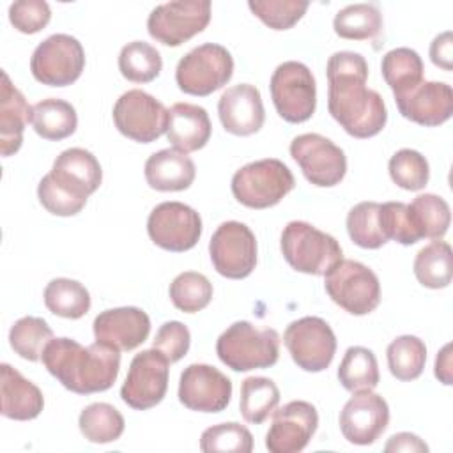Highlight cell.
Masks as SVG:
<instances>
[{
	"instance_id": "cell-1",
	"label": "cell",
	"mask_w": 453,
	"mask_h": 453,
	"mask_svg": "<svg viewBox=\"0 0 453 453\" xmlns=\"http://www.w3.org/2000/svg\"><path fill=\"white\" fill-rule=\"evenodd\" d=\"M327 110L354 138H372L388 122L380 94L366 87L368 64L361 53L336 51L327 60Z\"/></svg>"
},
{
	"instance_id": "cell-2",
	"label": "cell",
	"mask_w": 453,
	"mask_h": 453,
	"mask_svg": "<svg viewBox=\"0 0 453 453\" xmlns=\"http://www.w3.org/2000/svg\"><path fill=\"white\" fill-rule=\"evenodd\" d=\"M41 361L65 389L92 395L110 389L117 380L120 350L101 342L83 347L73 338H53Z\"/></svg>"
},
{
	"instance_id": "cell-3",
	"label": "cell",
	"mask_w": 453,
	"mask_h": 453,
	"mask_svg": "<svg viewBox=\"0 0 453 453\" xmlns=\"http://www.w3.org/2000/svg\"><path fill=\"white\" fill-rule=\"evenodd\" d=\"M216 354L234 372L269 368L280 356V334L271 327L237 320L219 334Z\"/></svg>"
},
{
	"instance_id": "cell-4",
	"label": "cell",
	"mask_w": 453,
	"mask_h": 453,
	"mask_svg": "<svg viewBox=\"0 0 453 453\" xmlns=\"http://www.w3.org/2000/svg\"><path fill=\"white\" fill-rule=\"evenodd\" d=\"M280 248L292 269L313 276H326L343 258L340 242L306 221L287 223Z\"/></svg>"
},
{
	"instance_id": "cell-5",
	"label": "cell",
	"mask_w": 453,
	"mask_h": 453,
	"mask_svg": "<svg viewBox=\"0 0 453 453\" xmlns=\"http://www.w3.org/2000/svg\"><path fill=\"white\" fill-rule=\"evenodd\" d=\"M294 186L290 168L274 157L248 163L232 177V195L250 209H267L280 203Z\"/></svg>"
},
{
	"instance_id": "cell-6",
	"label": "cell",
	"mask_w": 453,
	"mask_h": 453,
	"mask_svg": "<svg viewBox=\"0 0 453 453\" xmlns=\"http://www.w3.org/2000/svg\"><path fill=\"white\" fill-rule=\"evenodd\" d=\"M234 58L216 42H205L188 51L175 67L177 87L189 96H209L230 81Z\"/></svg>"
},
{
	"instance_id": "cell-7",
	"label": "cell",
	"mask_w": 453,
	"mask_h": 453,
	"mask_svg": "<svg viewBox=\"0 0 453 453\" xmlns=\"http://www.w3.org/2000/svg\"><path fill=\"white\" fill-rule=\"evenodd\" d=\"M324 278V287L331 301L350 315H368L380 303L377 274L357 260L342 258Z\"/></svg>"
},
{
	"instance_id": "cell-8",
	"label": "cell",
	"mask_w": 453,
	"mask_h": 453,
	"mask_svg": "<svg viewBox=\"0 0 453 453\" xmlns=\"http://www.w3.org/2000/svg\"><path fill=\"white\" fill-rule=\"evenodd\" d=\"M271 97L278 115L290 122L301 124L311 119L317 106V85L308 65L297 60L280 64L269 81Z\"/></svg>"
},
{
	"instance_id": "cell-9",
	"label": "cell",
	"mask_w": 453,
	"mask_h": 453,
	"mask_svg": "<svg viewBox=\"0 0 453 453\" xmlns=\"http://www.w3.org/2000/svg\"><path fill=\"white\" fill-rule=\"evenodd\" d=\"M85 67V51L81 42L69 34H53L46 37L32 53V76L48 87H67L74 83Z\"/></svg>"
},
{
	"instance_id": "cell-10",
	"label": "cell",
	"mask_w": 453,
	"mask_h": 453,
	"mask_svg": "<svg viewBox=\"0 0 453 453\" xmlns=\"http://www.w3.org/2000/svg\"><path fill=\"white\" fill-rule=\"evenodd\" d=\"M211 21L209 0H179L156 5L147 18L149 35L165 46H180Z\"/></svg>"
},
{
	"instance_id": "cell-11",
	"label": "cell",
	"mask_w": 453,
	"mask_h": 453,
	"mask_svg": "<svg viewBox=\"0 0 453 453\" xmlns=\"http://www.w3.org/2000/svg\"><path fill=\"white\" fill-rule=\"evenodd\" d=\"M283 343L292 361L311 373L326 370L336 352V336L320 317H303L290 322L283 333Z\"/></svg>"
},
{
	"instance_id": "cell-12",
	"label": "cell",
	"mask_w": 453,
	"mask_h": 453,
	"mask_svg": "<svg viewBox=\"0 0 453 453\" xmlns=\"http://www.w3.org/2000/svg\"><path fill=\"white\" fill-rule=\"evenodd\" d=\"M113 124L138 143L156 142L168 127V110L154 96L133 88L124 92L113 106Z\"/></svg>"
},
{
	"instance_id": "cell-13",
	"label": "cell",
	"mask_w": 453,
	"mask_h": 453,
	"mask_svg": "<svg viewBox=\"0 0 453 453\" xmlns=\"http://www.w3.org/2000/svg\"><path fill=\"white\" fill-rule=\"evenodd\" d=\"M290 156L306 180L319 188L340 184L347 173L345 152L319 133H304L290 142Z\"/></svg>"
},
{
	"instance_id": "cell-14",
	"label": "cell",
	"mask_w": 453,
	"mask_h": 453,
	"mask_svg": "<svg viewBox=\"0 0 453 453\" xmlns=\"http://www.w3.org/2000/svg\"><path fill=\"white\" fill-rule=\"evenodd\" d=\"M209 255L218 274L230 280H242L257 265L255 234L241 221H225L211 237Z\"/></svg>"
},
{
	"instance_id": "cell-15",
	"label": "cell",
	"mask_w": 453,
	"mask_h": 453,
	"mask_svg": "<svg viewBox=\"0 0 453 453\" xmlns=\"http://www.w3.org/2000/svg\"><path fill=\"white\" fill-rule=\"evenodd\" d=\"M168 359L152 349L136 354L120 388V398L136 411H147L157 405L168 389Z\"/></svg>"
},
{
	"instance_id": "cell-16",
	"label": "cell",
	"mask_w": 453,
	"mask_h": 453,
	"mask_svg": "<svg viewBox=\"0 0 453 453\" xmlns=\"http://www.w3.org/2000/svg\"><path fill=\"white\" fill-rule=\"evenodd\" d=\"M150 241L173 253L191 250L202 235L200 214L182 202H163L156 205L147 219Z\"/></svg>"
},
{
	"instance_id": "cell-17",
	"label": "cell",
	"mask_w": 453,
	"mask_h": 453,
	"mask_svg": "<svg viewBox=\"0 0 453 453\" xmlns=\"http://www.w3.org/2000/svg\"><path fill=\"white\" fill-rule=\"evenodd\" d=\"M319 426L315 405L304 400H292L273 412V423L265 434V448L271 453L303 451Z\"/></svg>"
},
{
	"instance_id": "cell-18",
	"label": "cell",
	"mask_w": 453,
	"mask_h": 453,
	"mask_svg": "<svg viewBox=\"0 0 453 453\" xmlns=\"http://www.w3.org/2000/svg\"><path fill=\"white\" fill-rule=\"evenodd\" d=\"M232 398V382L218 368L193 363L180 373L179 402L189 411L221 412Z\"/></svg>"
},
{
	"instance_id": "cell-19",
	"label": "cell",
	"mask_w": 453,
	"mask_h": 453,
	"mask_svg": "<svg viewBox=\"0 0 453 453\" xmlns=\"http://www.w3.org/2000/svg\"><path fill=\"white\" fill-rule=\"evenodd\" d=\"M338 423L349 442L357 446L373 444L388 428V402L373 391H357L343 405Z\"/></svg>"
},
{
	"instance_id": "cell-20",
	"label": "cell",
	"mask_w": 453,
	"mask_h": 453,
	"mask_svg": "<svg viewBox=\"0 0 453 453\" xmlns=\"http://www.w3.org/2000/svg\"><path fill=\"white\" fill-rule=\"evenodd\" d=\"M92 327L96 342L126 352L140 347L149 338L150 319L136 306H120L101 311Z\"/></svg>"
},
{
	"instance_id": "cell-21",
	"label": "cell",
	"mask_w": 453,
	"mask_h": 453,
	"mask_svg": "<svg viewBox=\"0 0 453 453\" xmlns=\"http://www.w3.org/2000/svg\"><path fill=\"white\" fill-rule=\"evenodd\" d=\"M402 117L425 127L449 120L453 113V90L444 81H421L418 87L395 97Z\"/></svg>"
},
{
	"instance_id": "cell-22",
	"label": "cell",
	"mask_w": 453,
	"mask_h": 453,
	"mask_svg": "<svg viewBox=\"0 0 453 453\" xmlns=\"http://www.w3.org/2000/svg\"><path fill=\"white\" fill-rule=\"evenodd\" d=\"M218 115L225 131L235 136H250L260 131L265 120L260 90L251 83L228 87L218 101Z\"/></svg>"
},
{
	"instance_id": "cell-23",
	"label": "cell",
	"mask_w": 453,
	"mask_h": 453,
	"mask_svg": "<svg viewBox=\"0 0 453 453\" xmlns=\"http://www.w3.org/2000/svg\"><path fill=\"white\" fill-rule=\"evenodd\" d=\"M212 133L205 108L191 103H175L168 110L166 138L173 149L189 154L207 145Z\"/></svg>"
},
{
	"instance_id": "cell-24",
	"label": "cell",
	"mask_w": 453,
	"mask_h": 453,
	"mask_svg": "<svg viewBox=\"0 0 453 453\" xmlns=\"http://www.w3.org/2000/svg\"><path fill=\"white\" fill-rule=\"evenodd\" d=\"M0 396L2 414L16 421L35 419L44 407L41 389L7 363L0 365Z\"/></svg>"
},
{
	"instance_id": "cell-25",
	"label": "cell",
	"mask_w": 453,
	"mask_h": 453,
	"mask_svg": "<svg viewBox=\"0 0 453 453\" xmlns=\"http://www.w3.org/2000/svg\"><path fill=\"white\" fill-rule=\"evenodd\" d=\"M32 119V106L2 71L0 88V152L4 157L16 154L23 143L25 126Z\"/></svg>"
},
{
	"instance_id": "cell-26",
	"label": "cell",
	"mask_w": 453,
	"mask_h": 453,
	"mask_svg": "<svg viewBox=\"0 0 453 453\" xmlns=\"http://www.w3.org/2000/svg\"><path fill=\"white\" fill-rule=\"evenodd\" d=\"M50 173L85 198L96 193L103 180V170L97 157L81 147L62 150L53 161Z\"/></svg>"
},
{
	"instance_id": "cell-27",
	"label": "cell",
	"mask_w": 453,
	"mask_h": 453,
	"mask_svg": "<svg viewBox=\"0 0 453 453\" xmlns=\"http://www.w3.org/2000/svg\"><path fill=\"white\" fill-rule=\"evenodd\" d=\"M143 173L147 184L156 191H184L193 184L196 168L188 154L163 149L149 156Z\"/></svg>"
},
{
	"instance_id": "cell-28",
	"label": "cell",
	"mask_w": 453,
	"mask_h": 453,
	"mask_svg": "<svg viewBox=\"0 0 453 453\" xmlns=\"http://www.w3.org/2000/svg\"><path fill=\"white\" fill-rule=\"evenodd\" d=\"M30 122L41 138L58 142L76 131L78 115L71 103L58 97H48L32 106Z\"/></svg>"
},
{
	"instance_id": "cell-29",
	"label": "cell",
	"mask_w": 453,
	"mask_h": 453,
	"mask_svg": "<svg viewBox=\"0 0 453 453\" xmlns=\"http://www.w3.org/2000/svg\"><path fill=\"white\" fill-rule=\"evenodd\" d=\"M423 69L421 57L411 48L389 50L380 62L382 78L393 90L395 97L418 87L423 81Z\"/></svg>"
},
{
	"instance_id": "cell-30",
	"label": "cell",
	"mask_w": 453,
	"mask_h": 453,
	"mask_svg": "<svg viewBox=\"0 0 453 453\" xmlns=\"http://www.w3.org/2000/svg\"><path fill=\"white\" fill-rule=\"evenodd\" d=\"M451 246L435 239L421 248L414 258V276L426 288H446L453 278Z\"/></svg>"
},
{
	"instance_id": "cell-31",
	"label": "cell",
	"mask_w": 453,
	"mask_h": 453,
	"mask_svg": "<svg viewBox=\"0 0 453 453\" xmlns=\"http://www.w3.org/2000/svg\"><path fill=\"white\" fill-rule=\"evenodd\" d=\"M379 365L375 354L366 347H349L338 366V380L350 391H373L379 384Z\"/></svg>"
},
{
	"instance_id": "cell-32",
	"label": "cell",
	"mask_w": 453,
	"mask_h": 453,
	"mask_svg": "<svg viewBox=\"0 0 453 453\" xmlns=\"http://www.w3.org/2000/svg\"><path fill=\"white\" fill-rule=\"evenodd\" d=\"M46 308L64 319H81L90 310V294L76 280L55 278L44 288Z\"/></svg>"
},
{
	"instance_id": "cell-33",
	"label": "cell",
	"mask_w": 453,
	"mask_h": 453,
	"mask_svg": "<svg viewBox=\"0 0 453 453\" xmlns=\"http://www.w3.org/2000/svg\"><path fill=\"white\" fill-rule=\"evenodd\" d=\"M280 403V389L267 377H248L241 384L239 409L248 423H264Z\"/></svg>"
},
{
	"instance_id": "cell-34",
	"label": "cell",
	"mask_w": 453,
	"mask_h": 453,
	"mask_svg": "<svg viewBox=\"0 0 453 453\" xmlns=\"http://www.w3.org/2000/svg\"><path fill=\"white\" fill-rule=\"evenodd\" d=\"M333 28L342 39H373L382 30V14L375 4H350L336 12Z\"/></svg>"
},
{
	"instance_id": "cell-35",
	"label": "cell",
	"mask_w": 453,
	"mask_h": 453,
	"mask_svg": "<svg viewBox=\"0 0 453 453\" xmlns=\"http://www.w3.org/2000/svg\"><path fill=\"white\" fill-rule=\"evenodd\" d=\"M124 416L110 403L96 402L87 405L78 418L81 435L96 444L117 441L124 434Z\"/></svg>"
},
{
	"instance_id": "cell-36",
	"label": "cell",
	"mask_w": 453,
	"mask_h": 453,
	"mask_svg": "<svg viewBox=\"0 0 453 453\" xmlns=\"http://www.w3.org/2000/svg\"><path fill=\"white\" fill-rule=\"evenodd\" d=\"M409 214L418 234L426 239H442L449 228L451 211L448 202L434 193L418 195L409 205Z\"/></svg>"
},
{
	"instance_id": "cell-37",
	"label": "cell",
	"mask_w": 453,
	"mask_h": 453,
	"mask_svg": "<svg viewBox=\"0 0 453 453\" xmlns=\"http://www.w3.org/2000/svg\"><path fill=\"white\" fill-rule=\"evenodd\" d=\"M388 368L398 380H414L423 373L426 363V345L412 334L395 338L386 350Z\"/></svg>"
},
{
	"instance_id": "cell-38",
	"label": "cell",
	"mask_w": 453,
	"mask_h": 453,
	"mask_svg": "<svg viewBox=\"0 0 453 453\" xmlns=\"http://www.w3.org/2000/svg\"><path fill=\"white\" fill-rule=\"evenodd\" d=\"M163 69L161 53L145 41L127 42L119 55L120 74L133 83H149Z\"/></svg>"
},
{
	"instance_id": "cell-39",
	"label": "cell",
	"mask_w": 453,
	"mask_h": 453,
	"mask_svg": "<svg viewBox=\"0 0 453 453\" xmlns=\"http://www.w3.org/2000/svg\"><path fill=\"white\" fill-rule=\"evenodd\" d=\"M51 340L53 331L41 317H21L9 331L11 349L27 361H39Z\"/></svg>"
},
{
	"instance_id": "cell-40",
	"label": "cell",
	"mask_w": 453,
	"mask_h": 453,
	"mask_svg": "<svg viewBox=\"0 0 453 453\" xmlns=\"http://www.w3.org/2000/svg\"><path fill=\"white\" fill-rule=\"evenodd\" d=\"M380 203L359 202L347 214V232L354 244L365 250H379L388 242L379 219Z\"/></svg>"
},
{
	"instance_id": "cell-41",
	"label": "cell",
	"mask_w": 453,
	"mask_h": 453,
	"mask_svg": "<svg viewBox=\"0 0 453 453\" xmlns=\"http://www.w3.org/2000/svg\"><path fill=\"white\" fill-rule=\"evenodd\" d=\"M168 292L177 310L184 313H196L211 303L212 283L202 273L186 271L173 278Z\"/></svg>"
},
{
	"instance_id": "cell-42",
	"label": "cell",
	"mask_w": 453,
	"mask_h": 453,
	"mask_svg": "<svg viewBox=\"0 0 453 453\" xmlns=\"http://www.w3.org/2000/svg\"><path fill=\"white\" fill-rule=\"evenodd\" d=\"M391 180L405 191H419L428 184L430 166L423 154L414 149H400L388 165Z\"/></svg>"
},
{
	"instance_id": "cell-43",
	"label": "cell",
	"mask_w": 453,
	"mask_h": 453,
	"mask_svg": "<svg viewBox=\"0 0 453 453\" xmlns=\"http://www.w3.org/2000/svg\"><path fill=\"white\" fill-rule=\"evenodd\" d=\"M200 449L205 453L226 451V453H250L253 449L251 432L235 421L219 423L202 432Z\"/></svg>"
},
{
	"instance_id": "cell-44",
	"label": "cell",
	"mask_w": 453,
	"mask_h": 453,
	"mask_svg": "<svg viewBox=\"0 0 453 453\" xmlns=\"http://www.w3.org/2000/svg\"><path fill=\"white\" fill-rule=\"evenodd\" d=\"M250 11L273 30L292 28L308 11L306 0H250Z\"/></svg>"
},
{
	"instance_id": "cell-45",
	"label": "cell",
	"mask_w": 453,
	"mask_h": 453,
	"mask_svg": "<svg viewBox=\"0 0 453 453\" xmlns=\"http://www.w3.org/2000/svg\"><path fill=\"white\" fill-rule=\"evenodd\" d=\"M37 198L48 212H51L55 216H62V218L78 214L87 203L85 196L78 195L76 191H73L71 188H67L65 184L57 180L51 173H46L39 180Z\"/></svg>"
},
{
	"instance_id": "cell-46",
	"label": "cell",
	"mask_w": 453,
	"mask_h": 453,
	"mask_svg": "<svg viewBox=\"0 0 453 453\" xmlns=\"http://www.w3.org/2000/svg\"><path fill=\"white\" fill-rule=\"evenodd\" d=\"M379 219L384 237L395 242H400L403 246L416 244L421 235L418 234L412 218L409 214V207L403 202H386L380 203L379 209Z\"/></svg>"
},
{
	"instance_id": "cell-47",
	"label": "cell",
	"mask_w": 453,
	"mask_h": 453,
	"mask_svg": "<svg viewBox=\"0 0 453 453\" xmlns=\"http://www.w3.org/2000/svg\"><path fill=\"white\" fill-rule=\"evenodd\" d=\"M51 19V9L44 0H18L9 5V21L21 34H37Z\"/></svg>"
},
{
	"instance_id": "cell-48",
	"label": "cell",
	"mask_w": 453,
	"mask_h": 453,
	"mask_svg": "<svg viewBox=\"0 0 453 453\" xmlns=\"http://www.w3.org/2000/svg\"><path fill=\"white\" fill-rule=\"evenodd\" d=\"M189 343H191L189 329L179 320H170L157 329L152 347L159 350L168 359V363H177L188 354Z\"/></svg>"
},
{
	"instance_id": "cell-49",
	"label": "cell",
	"mask_w": 453,
	"mask_h": 453,
	"mask_svg": "<svg viewBox=\"0 0 453 453\" xmlns=\"http://www.w3.org/2000/svg\"><path fill=\"white\" fill-rule=\"evenodd\" d=\"M451 58H453V50H451V32L446 30L439 35L434 37L432 44H430V60L444 69V71H451L453 64H451Z\"/></svg>"
},
{
	"instance_id": "cell-50",
	"label": "cell",
	"mask_w": 453,
	"mask_h": 453,
	"mask_svg": "<svg viewBox=\"0 0 453 453\" xmlns=\"http://www.w3.org/2000/svg\"><path fill=\"white\" fill-rule=\"evenodd\" d=\"M384 451H419V453H426L428 446L416 435L411 432H400L389 437V441L384 446Z\"/></svg>"
},
{
	"instance_id": "cell-51",
	"label": "cell",
	"mask_w": 453,
	"mask_h": 453,
	"mask_svg": "<svg viewBox=\"0 0 453 453\" xmlns=\"http://www.w3.org/2000/svg\"><path fill=\"white\" fill-rule=\"evenodd\" d=\"M435 377L449 386L451 384V345L446 343L439 352H437V357H435Z\"/></svg>"
}]
</instances>
